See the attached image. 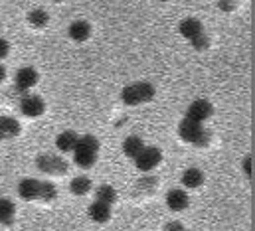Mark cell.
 I'll list each match as a JSON object with an SVG mask.
<instances>
[{
	"label": "cell",
	"instance_id": "obj_1",
	"mask_svg": "<svg viewBox=\"0 0 255 231\" xmlns=\"http://www.w3.org/2000/svg\"><path fill=\"white\" fill-rule=\"evenodd\" d=\"M97 152H99V140L93 134L79 136V140L73 148V162L79 168H91L97 160Z\"/></svg>",
	"mask_w": 255,
	"mask_h": 231
},
{
	"label": "cell",
	"instance_id": "obj_2",
	"mask_svg": "<svg viewBox=\"0 0 255 231\" xmlns=\"http://www.w3.org/2000/svg\"><path fill=\"white\" fill-rule=\"evenodd\" d=\"M154 93H156V89H154L152 83H148V81H136V83H130L127 87H123L121 101L125 105L134 107V105H140V103L150 101L154 97Z\"/></svg>",
	"mask_w": 255,
	"mask_h": 231
},
{
	"label": "cell",
	"instance_id": "obj_3",
	"mask_svg": "<svg viewBox=\"0 0 255 231\" xmlns=\"http://www.w3.org/2000/svg\"><path fill=\"white\" fill-rule=\"evenodd\" d=\"M178 134L184 142H190L196 146H206L208 140H210V132L204 128V124L198 122V120H192L188 116H184V120L180 122Z\"/></svg>",
	"mask_w": 255,
	"mask_h": 231
},
{
	"label": "cell",
	"instance_id": "obj_4",
	"mask_svg": "<svg viewBox=\"0 0 255 231\" xmlns=\"http://www.w3.org/2000/svg\"><path fill=\"white\" fill-rule=\"evenodd\" d=\"M160 160H162V152H160V148H156V146H144L142 148V152L134 158V164H136V168L140 170V172H150V170H154L158 164H160Z\"/></svg>",
	"mask_w": 255,
	"mask_h": 231
},
{
	"label": "cell",
	"instance_id": "obj_5",
	"mask_svg": "<svg viewBox=\"0 0 255 231\" xmlns=\"http://www.w3.org/2000/svg\"><path fill=\"white\" fill-rule=\"evenodd\" d=\"M36 166L38 170L46 174H64L67 172V162L64 158L56 156V154H42L36 158Z\"/></svg>",
	"mask_w": 255,
	"mask_h": 231
},
{
	"label": "cell",
	"instance_id": "obj_6",
	"mask_svg": "<svg viewBox=\"0 0 255 231\" xmlns=\"http://www.w3.org/2000/svg\"><path fill=\"white\" fill-rule=\"evenodd\" d=\"M20 109H22V113H24L26 116L36 118V116H40L42 113H44L46 105H44V99H42L40 95L26 93V95L22 97V101H20Z\"/></svg>",
	"mask_w": 255,
	"mask_h": 231
},
{
	"label": "cell",
	"instance_id": "obj_7",
	"mask_svg": "<svg viewBox=\"0 0 255 231\" xmlns=\"http://www.w3.org/2000/svg\"><path fill=\"white\" fill-rule=\"evenodd\" d=\"M212 113H214V107H212V103L208 99H196V101L190 103V107L186 111V116L204 124V120H208L212 116Z\"/></svg>",
	"mask_w": 255,
	"mask_h": 231
},
{
	"label": "cell",
	"instance_id": "obj_8",
	"mask_svg": "<svg viewBox=\"0 0 255 231\" xmlns=\"http://www.w3.org/2000/svg\"><path fill=\"white\" fill-rule=\"evenodd\" d=\"M14 81H16V87L26 93V91H30L38 83V71L34 67H30V65H24V67H20L16 71Z\"/></svg>",
	"mask_w": 255,
	"mask_h": 231
},
{
	"label": "cell",
	"instance_id": "obj_9",
	"mask_svg": "<svg viewBox=\"0 0 255 231\" xmlns=\"http://www.w3.org/2000/svg\"><path fill=\"white\" fill-rule=\"evenodd\" d=\"M188 204H190V198H188L186 190H182V188H172L166 194V206L172 212H182L188 208Z\"/></svg>",
	"mask_w": 255,
	"mask_h": 231
},
{
	"label": "cell",
	"instance_id": "obj_10",
	"mask_svg": "<svg viewBox=\"0 0 255 231\" xmlns=\"http://www.w3.org/2000/svg\"><path fill=\"white\" fill-rule=\"evenodd\" d=\"M38 192H40V180L34 178H24L18 184V196L22 200H38Z\"/></svg>",
	"mask_w": 255,
	"mask_h": 231
},
{
	"label": "cell",
	"instance_id": "obj_11",
	"mask_svg": "<svg viewBox=\"0 0 255 231\" xmlns=\"http://www.w3.org/2000/svg\"><path fill=\"white\" fill-rule=\"evenodd\" d=\"M178 30H180V34L186 38V40H196L198 36H202L204 34V28H202V22L200 20H196V18H184L182 22H180V26H178Z\"/></svg>",
	"mask_w": 255,
	"mask_h": 231
},
{
	"label": "cell",
	"instance_id": "obj_12",
	"mask_svg": "<svg viewBox=\"0 0 255 231\" xmlns=\"http://www.w3.org/2000/svg\"><path fill=\"white\" fill-rule=\"evenodd\" d=\"M91 34V26L85 22V20H75L69 24L67 28V36L73 40V42H85Z\"/></svg>",
	"mask_w": 255,
	"mask_h": 231
},
{
	"label": "cell",
	"instance_id": "obj_13",
	"mask_svg": "<svg viewBox=\"0 0 255 231\" xmlns=\"http://www.w3.org/2000/svg\"><path fill=\"white\" fill-rule=\"evenodd\" d=\"M87 216H89L93 222H97V224H105V222L111 218V206L95 200V202L87 208Z\"/></svg>",
	"mask_w": 255,
	"mask_h": 231
},
{
	"label": "cell",
	"instance_id": "obj_14",
	"mask_svg": "<svg viewBox=\"0 0 255 231\" xmlns=\"http://www.w3.org/2000/svg\"><path fill=\"white\" fill-rule=\"evenodd\" d=\"M180 184L186 190H196V188H200L204 184V174L198 168H186L180 176Z\"/></svg>",
	"mask_w": 255,
	"mask_h": 231
},
{
	"label": "cell",
	"instance_id": "obj_15",
	"mask_svg": "<svg viewBox=\"0 0 255 231\" xmlns=\"http://www.w3.org/2000/svg\"><path fill=\"white\" fill-rule=\"evenodd\" d=\"M77 140H79V134H77V132H73V130H64V132L58 134L56 146H58L60 152H73Z\"/></svg>",
	"mask_w": 255,
	"mask_h": 231
},
{
	"label": "cell",
	"instance_id": "obj_16",
	"mask_svg": "<svg viewBox=\"0 0 255 231\" xmlns=\"http://www.w3.org/2000/svg\"><path fill=\"white\" fill-rule=\"evenodd\" d=\"M142 148H144V142H142V138L140 136H127L125 140H123V154L127 156V158H136L140 152H142Z\"/></svg>",
	"mask_w": 255,
	"mask_h": 231
},
{
	"label": "cell",
	"instance_id": "obj_17",
	"mask_svg": "<svg viewBox=\"0 0 255 231\" xmlns=\"http://www.w3.org/2000/svg\"><path fill=\"white\" fill-rule=\"evenodd\" d=\"M20 132V122L12 116H0V134L2 138H14Z\"/></svg>",
	"mask_w": 255,
	"mask_h": 231
},
{
	"label": "cell",
	"instance_id": "obj_18",
	"mask_svg": "<svg viewBox=\"0 0 255 231\" xmlns=\"http://www.w3.org/2000/svg\"><path fill=\"white\" fill-rule=\"evenodd\" d=\"M14 216H16V206L12 200L8 198H0V224L8 226L14 222Z\"/></svg>",
	"mask_w": 255,
	"mask_h": 231
},
{
	"label": "cell",
	"instance_id": "obj_19",
	"mask_svg": "<svg viewBox=\"0 0 255 231\" xmlns=\"http://www.w3.org/2000/svg\"><path fill=\"white\" fill-rule=\"evenodd\" d=\"M28 22L32 28H46L50 22V14L44 8H34L28 12Z\"/></svg>",
	"mask_w": 255,
	"mask_h": 231
},
{
	"label": "cell",
	"instance_id": "obj_20",
	"mask_svg": "<svg viewBox=\"0 0 255 231\" xmlns=\"http://www.w3.org/2000/svg\"><path fill=\"white\" fill-rule=\"evenodd\" d=\"M95 200L97 202H103V204H115L117 202V190L109 184H101L97 190H95Z\"/></svg>",
	"mask_w": 255,
	"mask_h": 231
},
{
	"label": "cell",
	"instance_id": "obj_21",
	"mask_svg": "<svg viewBox=\"0 0 255 231\" xmlns=\"http://www.w3.org/2000/svg\"><path fill=\"white\" fill-rule=\"evenodd\" d=\"M69 190L71 194L75 196H85L89 190H91V180L87 176H75L71 182H69Z\"/></svg>",
	"mask_w": 255,
	"mask_h": 231
},
{
	"label": "cell",
	"instance_id": "obj_22",
	"mask_svg": "<svg viewBox=\"0 0 255 231\" xmlns=\"http://www.w3.org/2000/svg\"><path fill=\"white\" fill-rule=\"evenodd\" d=\"M56 196H58V190H56V186H54L52 182H40L38 200H42V202H52V200H56Z\"/></svg>",
	"mask_w": 255,
	"mask_h": 231
},
{
	"label": "cell",
	"instance_id": "obj_23",
	"mask_svg": "<svg viewBox=\"0 0 255 231\" xmlns=\"http://www.w3.org/2000/svg\"><path fill=\"white\" fill-rule=\"evenodd\" d=\"M192 46H194L196 50H206V48L210 46V40H208L206 34H202V36H198L196 40H192Z\"/></svg>",
	"mask_w": 255,
	"mask_h": 231
},
{
	"label": "cell",
	"instance_id": "obj_24",
	"mask_svg": "<svg viewBox=\"0 0 255 231\" xmlns=\"http://www.w3.org/2000/svg\"><path fill=\"white\" fill-rule=\"evenodd\" d=\"M8 52H10V44H8V40L0 38V59L6 58V56H8Z\"/></svg>",
	"mask_w": 255,
	"mask_h": 231
},
{
	"label": "cell",
	"instance_id": "obj_25",
	"mask_svg": "<svg viewBox=\"0 0 255 231\" xmlns=\"http://www.w3.org/2000/svg\"><path fill=\"white\" fill-rule=\"evenodd\" d=\"M164 231H184V228H182V224L180 222H168L166 226H164Z\"/></svg>",
	"mask_w": 255,
	"mask_h": 231
},
{
	"label": "cell",
	"instance_id": "obj_26",
	"mask_svg": "<svg viewBox=\"0 0 255 231\" xmlns=\"http://www.w3.org/2000/svg\"><path fill=\"white\" fill-rule=\"evenodd\" d=\"M244 172H246L248 178L252 176V156H248V158L244 160Z\"/></svg>",
	"mask_w": 255,
	"mask_h": 231
},
{
	"label": "cell",
	"instance_id": "obj_27",
	"mask_svg": "<svg viewBox=\"0 0 255 231\" xmlns=\"http://www.w3.org/2000/svg\"><path fill=\"white\" fill-rule=\"evenodd\" d=\"M218 6H220V8H222V10H226V12H230V10H232V8H234V4H230V2H220V4H218Z\"/></svg>",
	"mask_w": 255,
	"mask_h": 231
},
{
	"label": "cell",
	"instance_id": "obj_28",
	"mask_svg": "<svg viewBox=\"0 0 255 231\" xmlns=\"http://www.w3.org/2000/svg\"><path fill=\"white\" fill-rule=\"evenodd\" d=\"M4 79H6V67H4L2 63H0V83H2Z\"/></svg>",
	"mask_w": 255,
	"mask_h": 231
},
{
	"label": "cell",
	"instance_id": "obj_29",
	"mask_svg": "<svg viewBox=\"0 0 255 231\" xmlns=\"http://www.w3.org/2000/svg\"><path fill=\"white\" fill-rule=\"evenodd\" d=\"M0 140H2V134H0Z\"/></svg>",
	"mask_w": 255,
	"mask_h": 231
},
{
	"label": "cell",
	"instance_id": "obj_30",
	"mask_svg": "<svg viewBox=\"0 0 255 231\" xmlns=\"http://www.w3.org/2000/svg\"><path fill=\"white\" fill-rule=\"evenodd\" d=\"M184 231H186V230H184Z\"/></svg>",
	"mask_w": 255,
	"mask_h": 231
}]
</instances>
